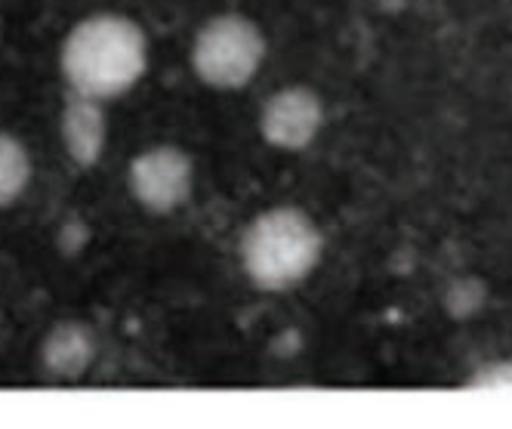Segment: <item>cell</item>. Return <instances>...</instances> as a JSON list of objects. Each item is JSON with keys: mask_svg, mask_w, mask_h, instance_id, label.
Masks as SVG:
<instances>
[{"mask_svg": "<svg viewBox=\"0 0 512 429\" xmlns=\"http://www.w3.org/2000/svg\"><path fill=\"white\" fill-rule=\"evenodd\" d=\"M59 65L68 90L108 102L130 93L149 71V38L121 13H96L71 25Z\"/></svg>", "mask_w": 512, "mask_h": 429, "instance_id": "cell-1", "label": "cell"}, {"mask_svg": "<svg viewBox=\"0 0 512 429\" xmlns=\"http://www.w3.org/2000/svg\"><path fill=\"white\" fill-rule=\"evenodd\" d=\"M241 269L263 294L294 291L318 269L324 257V232L312 213L297 204H275L244 226Z\"/></svg>", "mask_w": 512, "mask_h": 429, "instance_id": "cell-2", "label": "cell"}, {"mask_svg": "<svg viewBox=\"0 0 512 429\" xmlns=\"http://www.w3.org/2000/svg\"><path fill=\"white\" fill-rule=\"evenodd\" d=\"M269 56L263 28L244 13H219L207 19L192 41L195 78L219 93L250 87Z\"/></svg>", "mask_w": 512, "mask_h": 429, "instance_id": "cell-3", "label": "cell"}, {"mask_svg": "<svg viewBox=\"0 0 512 429\" xmlns=\"http://www.w3.org/2000/svg\"><path fill=\"white\" fill-rule=\"evenodd\" d=\"M127 189L145 213L167 217V213H176L189 204L195 192V161L173 142L149 146L130 161Z\"/></svg>", "mask_w": 512, "mask_h": 429, "instance_id": "cell-4", "label": "cell"}, {"mask_svg": "<svg viewBox=\"0 0 512 429\" xmlns=\"http://www.w3.org/2000/svg\"><path fill=\"white\" fill-rule=\"evenodd\" d=\"M324 118V99L306 84H290L266 96L260 109V136L278 152H306L324 130Z\"/></svg>", "mask_w": 512, "mask_h": 429, "instance_id": "cell-5", "label": "cell"}, {"mask_svg": "<svg viewBox=\"0 0 512 429\" xmlns=\"http://www.w3.org/2000/svg\"><path fill=\"white\" fill-rule=\"evenodd\" d=\"M59 136L71 164L81 170L96 167L108 146V115L102 109V102L68 90L59 115Z\"/></svg>", "mask_w": 512, "mask_h": 429, "instance_id": "cell-6", "label": "cell"}, {"mask_svg": "<svg viewBox=\"0 0 512 429\" xmlns=\"http://www.w3.org/2000/svg\"><path fill=\"white\" fill-rule=\"evenodd\" d=\"M96 334L87 321H59L53 325L41 343V371L47 380H59V383H71L81 380L93 362H96Z\"/></svg>", "mask_w": 512, "mask_h": 429, "instance_id": "cell-7", "label": "cell"}, {"mask_svg": "<svg viewBox=\"0 0 512 429\" xmlns=\"http://www.w3.org/2000/svg\"><path fill=\"white\" fill-rule=\"evenodd\" d=\"M31 183V155L25 142L0 130V210L16 204Z\"/></svg>", "mask_w": 512, "mask_h": 429, "instance_id": "cell-8", "label": "cell"}, {"mask_svg": "<svg viewBox=\"0 0 512 429\" xmlns=\"http://www.w3.org/2000/svg\"><path fill=\"white\" fill-rule=\"evenodd\" d=\"M472 389H494V392H509L512 389V359L509 362H497L485 371H479L469 380Z\"/></svg>", "mask_w": 512, "mask_h": 429, "instance_id": "cell-9", "label": "cell"}]
</instances>
